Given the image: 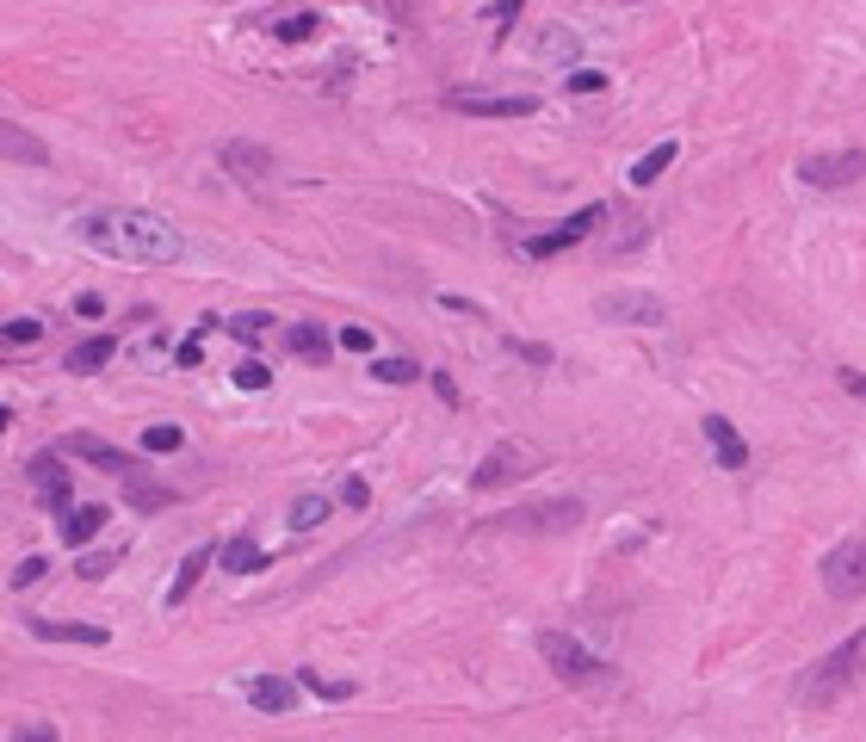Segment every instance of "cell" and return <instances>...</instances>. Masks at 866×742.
<instances>
[{
    "label": "cell",
    "instance_id": "37",
    "mask_svg": "<svg viewBox=\"0 0 866 742\" xmlns=\"http://www.w3.org/2000/svg\"><path fill=\"white\" fill-rule=\"evenodd\" d=\"M600 87H607L600 69H576V75H570V94H600Z\"/></svg>",
    "mask_w": 866,
    "mask_h": 742
},
{
    "label": "cell",
    "instance_id": "41",
    "mask_svg": "<svg viewBox=\"0 0 866 742\" xmlns=\"http://www.w3.org/2000/svg\"><path fill=\"white\" fill-rule=\"evenodd\" d=\"M520 7H526V0H496V7H489V20H520Z\"/></svg>",
    "mask_w": 866,
    "mask_h": 742
},
{
    "label": "cell",
    "instance_id": "6",
    "mask_svg": "<svg viewBox=\"0 0 866 742\" xmlns=\"http://www.w3.org/2000/svg\"><path fill=\"white\" fill-rule=\"evenodd\" d=\"M595 316H600V323H619V328H662V323H669V304H662L656 291L619 285V291H600V297H595Z\"/></svg>",
    "mask_w": 866,
    "mask_h": 742
},
{
    "label": "cell",
    "instance_id": "9",
    "mask_svg": "<svg viewBox=\"0 0 866 742\" xmlns=\"http://www.w3.org/2000/svg\"><path fill=\"white\" fill-rule=\"evenodd\" d=\"M861 173H866V149H835V155H805L798 161V180L817 192H835L847 180H861Z\"/></svg>",
    "mask_w": 866,
    "mask_h": 742
},
{
    "label": "cell",
    "instance_id": "3",
    "mask_svg": "<svg viewBox=\"0 0 866 742\" xmlns=\"http://www.w3.org/2000/svg\"><path fill=\"white\" fill-rule=\"evenodd\" d=\"M533 471H545V452L533 446V439H501L496 452L483 458L477 471H471V489H508V483H526Z\"/></svg>",
    "mask_w": 866,
    "mask_h": 742
},
{
    "label": "cell",
    "instance_id": "22",
    "mask_svg": "<svg viewBox=\"0 0 866 742\" xmlns=\"http://www.w3.org/2000/svg\"><path fill=\"white\" fill-rule=\"evenodd\" d=\"M44 644H106V631L99 625H62V619H32Z\"/></svg>",
    "mask_w": 866,
    "mask_h": 742
},
{
    "label": "cell",
    "instance_id": "20",
    "mask_svg": "<svg viewBox=\"0 0 866 742\" xmlns=\"http://www.w3.org/2000/svg\"><path fill=\"white\" fill-rule=\"evenodd\" d=\"M112 360H118V334H94V341L69 346V372L75 378H87V372H99V365H112Z\"/></svg>",
    "mask_w": 866,
    "mask_h": 742
},
{
    "label": "cell",
    "instance_id": "19",
    "mask_svg": "<svg viewBox=\"0 0 866 742\" xmlns=\"http://www.w3.org/2000/svg\"><path fill=\"white\" fill-rule=\"evenodd\" d=\"M248 705L254 711H291V705H297V681L260 674V681H248Z\"/></svg>",
    "mask_w": 866,
    "mask_h": 742
},
{
    "label": "cell",
    "instance_id": "4",
    "mask_svg": "<svg viewBox=\"0 0 866 742\" xmlns=\"http://www.w3.org/2000/svg\"><path fill=\"white\" fill-rule=\"evenodd\" d=\"M539 656L551 662V674L558 681H570V686H595V681H607L613 668L600 662V656H588V649L570 637V631H539Z\"/></svg>",
    "mask_w": 866,
    "mask_h": 742
},
{
    "label": "cell",
    "instance_id": "31",
    "mask_svg": "<svg viewBox=\"0 0 866 742\" xmlns=\"http://www.w3.org/2000/svg\"><path fill=\"white\" fill-rule=\"evenodd\" d=\"M235 384H242V390H267V384H272V365L242 360V365H235Z\"/></svg>",
    "mask_w": 866,
    "mask_h": 742
},
{
    "label": "cell",
    "instance_id": "26",
    "mask_svg": "<svg viewBox=\"0 0 866 742\" xmlns=\"http://www.w3.org/2000/svg\"><path fill=\"white\" fill-rule=\"evenodd\" d=\"M297 686H309L316 700H353L359 693L353 681H322V668H297Z\"/></svg>",
    "mask_w": 866,
    "mask_h": 742
},
{
    "label": "cell",
    "instance_id": "21",
    "mask_svg": "<svg viewBox=\"0 0 866 742\" xmlns=\"http://www.w3.org/2000/svg\"><path fill=\"white\" fill-rule=\"evenodd\" d=\"M674 155H681V143H656V149H644L637 155V168H632V186H656V180H662V173L674 168Z\"/></svg>",
    "mask_w": 866,
    "mask_h": 742
},
{
    "label": "cell",
    "instance_id": "43",
    "mask_svg": "<svg viewBox=\"0 0 866 742\" xmlns=\"http://www.w3.org/2000/svg\"><path fill=\"white\" fill-rule=\"evenodd\" d=\"M7 427H13V415H7V409H0V434H7Z\"/></svg>",
    "mask_w": 866,
    "mask_h": 742
},
{
    "label": "cell",
    "instance_id": "11",
    "mask_svg": "<svg viewBox=\"0 0 866 742\" xmlns=\"http://www.w3.org/2000/svg\"><path fill=\"white\" fill-rule=\"evenodd\" d=\"M217 161H223V173H235V180H267L272 173V149L267 143H248V136H230V143L217 149Z\"/></svg>",
    "mask_w": 866,
    "mask_h": 742
},
{
    "label": "cell",
    "instance_id": "40",
    "mask_svg": "<svg viewBox=\"0 0 866 742\" xmlns=\"http://www.w3.org/2000/svg\"><path fill=\"white\" fill-rule=\"evenodd\" d=\"M835 378H842V390H847V397H861V402H866V372H847V365H842Z\"/></svg>",
    "mask_w": 866,
    "mask_h": 742
},
{
    "label": "cell",
    "instance_id": "7",
    "mask_svg": "<svg viewBox=\"0 0 866 742\" xmlns=\"http://www.w3.org/2000/svg\"><path fill=\"white\" fill-rule=\"evenodd\" d=\"M817 570H824V594H829V600H861V594H866V533L842 538V545H835Z\"/></svg>",
    "mask_w": 866,
    "mask_h": 742
},
{
    "label": "cell",
    "instance_id": "10",
    "mask_svg": "<svg viewBox=\"0 0 866 742\" xmlns=\"http://www.w3.org/2000/svg\"><path fill=\"white\" fill-rule=\"evenodd\" d=\"M452 112H471V118H533L539 99L533 94H446Z\"/></svg>",
    "mask_w": 866,
    "mask_h": 742
},
{
    "label": "cell",
    "instance_id": "17",
    "mask_svg": "<svg viewBox=\"0 0 866 742\" xmlns=\"http://www.w3.org/2000/svg\"><path fill=\"white\" fill-rule=\"evenodd\" d=\"M706 446L718 452L724 471H749V446H743V434H736L724 415H706Z\"/></svg>",
    "mask_w": 866,
    "mask_h": 742
},
{
    "label": "cell",
    "instance_id": "42",
    "mask_svg": "<svg viewBox=\"0 0 866 742\" xmlns=\"http://www.w3.org/2000/svg\"><path fill=\"white\" fill-rule=\"evenodd\" d=\"M434 390H440V402H459V384L446 378V372H434Z\"/></svg>",
    "mask_w": 866,
    "mask_h": 742
},
{
    "label": "cell",
    "instance_id": "16",
    "mask_svg": "<svg viewBox=\"0 0 866 742\" xmlns=\"http://www.w3.org/2000/svg\"><path fill=\"white\" fill-rule=\"evenodd\" d=\"M0 161H13V168H44L50 149H44L25 124H7V118H0Z\"/></svg>",
    "mask_w": 866,
    "mask_h": 742
},
{
    "label": "cell",
    "instance_id": "27",
    "mask_svg": "<svg viewBox=\"0 0 866 742\" xmlns=\"http://www.w3.org/2000/svg\"><path fill=\"white\" fill-rule=\"evenodd\" d=\"M328 520V495H297V508H291V526L297 533H316Z\"/></svg>",
    "mask_w": 866,
    "mask_h": 742
},
{
    "label": "cell",
    "instance_id": "18",
    "mask_svg": "<svg viewBox=\"0 0 866 742\" xmlns=\"http://www.w3.org/2000/svg\"><path fill=\"white\" fill-rule=\"evenodd\" d=\"M211 563H223L230 575H254V570H267V557H260L254 533H235V538H223V545L211 551Z\"/></svg>",
    "mask_w": 866,
    "mask_h": 742
},
{
    "label": "cell",
    "instance_id": "28",
    "mask_svg": "<svg viewBox=\"0 0 866 742\" xmlns=\"http://www.w3.org/2000/svg\"><path fill=\"white\" fill-rule=\"evenodd\" d=\"M371 378L378 384H415L422 378V365L415 360H371Z\"/></svg>",
    "mask_w": 866,
    "mask_h": 742
},
{
    "label": "cell",
    "instance_id": "29",
    "mask_svg": "<svg viewBox=\"0 0 866 742\" xmlns=\"http://www.w3.org/2000/svg\"><path fill=\"white\" fill-rule=\"evenodd\" d=\"M118 557H124V551H94V557H81L75 575H81V582H106V575L118 570Z\"/></svg>",
    "mask_w": 866,
    "mask_h": 742
},
{
    "label": "cell",
    "instance_id": "13",
    "mask_svg": "<svg viewBox=\"0 0 866 742\" xmlns=\"http://www.w3.org/2000/svg\"><path fill=\"white\" fill-rule=\"evenodd\" d=\"M118 483H124V501H131L136 514H161V508H173V489H168V483H155L143 464H131Z\"/></svg>",
    "mask_w": 866,
    "mask_h": 742
},
{
    "label": "cell",
    "instance_id": "44",
    "mask_svg": "<svg viewBox=\"0 0 866 742\" xmlns=\"http://www.w3.org/2000/svg\"><path fill=\"white\" fill-rule=\"evenodd\" d=\"M613 7H637V0H613Z\"/></svg>",
    "mask_w": 866,
    "mask_h": 742
},
{
    "label": "cell",
    "instance_id": "36",
    "mask_svg": "<svg viewBox=\"0 0 866 742\" xmlns=\"http://www.w3.org/2000/svg\"><path fill=\"white\" fill-rule=\"evenodd\" d=\"M44 570H50L44 557H25L20 570H13V588H32V582H44Z\"/></svg>",
    "mask_w": 866,
    "mask_h": 742
},
{
    "label": "cell",
    "instance_id": "1",
    "mask_svg": "<svg viewBox=\"0 0 866 742\" xmlns=\"http://www.w3.org/2000/svg\"><path fill=\"white\" fill-rule=\"evenodd\" d=\"M75 235L94 254L106 260H131V267H173L186 254V235L155 217V210H136V205H112V210H87L75 223Z\"/></svg>",
    "mask_w": 866,
    "mask_h": 742
},
{
    "label": "cell",
    "instance_id": "38",
    "mask_svg": "<svg viewBox=\"0 0 866 742\" xmlns=\"http://www.w3.org/2000/svg\"><path fill=\"white\" fill-rule=\"evenodd\" d=\"M341 346H346V353H371V328H359V323L341 328Z\"/></svg>",
    "mask_w": 866,
    "mask_h": 742
},
{
    "label": "cell",
    "instance_id": "32",
    "mask_svg": "<svg viewBox=\"0 0 866 742\" xmlns=\"http://www.w3.org/2000/svg\"><path fill=\"white\" fill-rule=\"evenodd\" d=\"M0 334H7V341H13V346H38V341H44V323H32V316H20V323H7V328H0Z\"/></svg>",
    "mask_w": 866,
    "mask_h": 742
},
{
    "label": "cell",
    "instance_id": "23",
    "mask_svg": "<svg viewBox=\"0 0 866 742\" xmlns=\"http://www.w3.org/2000/svg\"><path fill=\"white\" fill-rule=\"evenodd\" d=\"M285 346L297 353V360H316V365H322V360H328V346H334V341H328V334H322L316 323H291V328H285Z\"/></svg>",
    "mask_w": 866,
    "mask_h": 742
},
{
    "label": "cell",
    "instance_id": "39",
    "mask_svg": "<svg viewBox=\"0 0 866 742\" xmlns=\"http://www.w3.org/2000/svg\"><path fill=\"white\" fill-rule=\"evenodd\" d=\"M514 353L526 365H551V346H539V341H514Z\"/></svg>",
    "mask_w": 866,
    "mask_h": 742
},
{
    "label": "cell",
    "instance_id": "34",
    "mask_svg": "<svg viewBox=\"0 0 866 742\" xmlns=\"http://www.w3.org/2000/svg\"><path fill=\"white\" fill-rule=\"evenodd\" d=\"M13 742H57V723H44V718H25L20 730H13Z\"/></svg>",
    "mask_w": 866,
    "mask_h": 742
},
{
    "label": "cell",
    "instance_id": "33",
    "mask_svg": "<svg viewBox=\"0 0 866 742\" xmlns=\"http://www.w3.org/2000/svg\"><path fill=\"white\" fill-rule=\"evenodd\" d=\"M316 25H322V20H316V13H291V20L279 25V38H285V44H304L309 32H316Z\"/></svg>",
    "mask_w": 866,
    "mask_h": 742
},
{
    "label": "cell",
    "instance_id": "8",
    "mask_svg": "<svg viewBox=\"0 0 866 742\" xmlns=\"http://www.w3.org/2000/svg\"><path fill=\"white\" fill-rule=\"evenodd\" d=\"M607 217V205H582L576 217H563L558 229H545V235H526V260H551V254H563V247H576V242H588L595 235V223Z\"/></svg>",
    "mask_w": 866,
    "mask_h": 742
},
{
    "label": "cell",
    "instance_id": "25",
    "mask_svg": "<svg viewBox=\"0 0 866 742\" xmlns=\"http://www.w3.org/2000/svg\"><path fill=\"white\" fill-rule=\"evenodd\" d=\"M223 328H230L235 341L254 346V341H267V334H272V316H267V309H242V316H230Z\"/></svg>",
    "mask_w": 866,
    "mask_h": 742
},
{
    "label": "cell",
    "instance_id": "5",
    "mask_svg": "<svg viewBox=\"0 0 866 742\" xmlns=\"http://www.w3.org/2000/svg\"><path fill=\"white\" fill-rule=\"evenodd\" d=\"M501 533H576L582 526V501L576 495H558V501H526V508H508L496 514Z\"/></svg>",
    "mask_w": 866,
    "mask_h": 742
},
{
    "label": "cell",
    "instance_id": "24",
    "mask_svg": "<svg viewBox=\"0 0 866 742\" xmlns=\"http://www.w3.org/2000/svg\"><path fill=\"white\" fill-rule=\"evenodd\" d=\"M205 570H211V545H198V551L180 563V575H173V588H168V607H180V600H186L198 582H205Z\"/></svg>",
    "mask_w": 866,
    "mask_h": 742
},
{
    "label": "cell",
    "instance_id": "14",
    "mask_svg": "<svg viewBox=\"0 0 866 742\" xmlns=\"http://www.w3.org/2000/svg\"><path fill=\"white\" fill-rule=\"evenodd\" d=\"M106 508H99V501H69V508H62V545H69V551H75V545H87V538H99V526H106Z\"/></svg>",
    "mask_w": 866,
    "mask_h": 742
},
{
    "label": "cell",
    "instance_id": "35",
    "mask_svg": "<svg viewBox=\"0 0 866 742\" xmlns=\"http://www.w3.org/2000/svg\"><path fill=\"white\" fill-rule=\"evenodd\" d=\"M341 501H346V508H366V501H371V483H366V476H346V483H341Z\"/></svg>",
    "mask_w": 866,
    "mask_h": 742
},
{
    "label": "cell",
    "instance_id": "2",
    "mask_svg": "<svg viewBox=\"0 0 866 742\" xmlns=\"http://www.w3.org/2000/svg\"><path fill=\"white\" fill-rule=\"evenodd\" d=\"M861 681H866V631H854L847 644H835L829 656H817V668L798 681V705H817V711H824V705L847 700Z\"/></svg>",
    "mask_w": 866,
    "mask_h": 742
},
{
    "label": "cell",
    "instance_id": "12",
    "mask_svg": "<svg viewBox=\"0 0 866 742\" xmlns=\"http://www.w3.org/2000/svg\"><path fill=\"white\" fill-rule=\"evenodd\" d=\"M62 452L81 458V464H94V471H106V476H124L136 464V458H124L118 446H106L99 434H69V439H62Z\"/></svg>",
    "mask_w": 866,
    "mask_h": 742
},
{
    "label": "cell",
    "instance_id": "15",
    "mask_svg": "<svg viewBox=\"0 0 866 742\" xmlns=\"http://www.w3.org/2000/svg\"><path fill=\"white\" fill-rule=\"evenodd\" d=\"M32 489H38V501L44 508H69V471H62V458L57 452H44V458H32Z\"/></svg>",
    "mask_w": 866,
    "mask_h": 742
},
{
    "label": "cell",
    "instance_id": "30",
    "mask_svg": "<svg viewBox=\"0 0 866 742\" xmlns=\"http://www.w3.org/2000/svg\"><path fill=\"white\" fill-rule=\"evenodd\" d=\"M180 446H186V434H180V427H161V421H155V427H143V452H180Z\"/></svg>",
    "mask_w": 866,
    "mask_h": 742
}]
</instances>
